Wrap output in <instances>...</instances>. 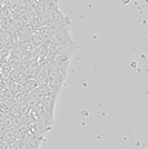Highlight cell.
<instances>
[{
    "label": "cell",
    "instance_id": "19",
    "mask_svg": "<svg viewBox=\"0 0 148 149\" xmlns=\"http://www.w3.org/2000/svg\"><path fill=\"white\" fill-rule=\"evenodd\" d=\"M18 104H19L18 115H20V116H25V115H28V113H30L31 108L28 105H27V104H26L25 101H24V102H18Z\"/></svg>",
    "mask_w": 148,
    "mask_h": 149
},
{
    "label": "cell",
    "instance_id": "22",
    "mask_svg": "<svg viewBox=\"0 0 148 149\" xmlns=\"http://www.w3.org/2000/svg\"><path fill=\"white\" fill-rule=\"evenodd\" d=\"M6 112L2 111V110H0V123H2L3 121V119H5V117H6Z\"/></svg>",
    "mask_w": 148,
    "mask_h": 149
},
{
    "label": "cell",
    "instance_id": "8",
    "mask_svg": "<svg viewBox=\"0 0 148 149\" xmlns=\"http://www.w3.org/2000/svg\"><path fill=\"white\" fill-rule=\"evenodd\" d=\"M58 27H54V26H46V27H41L39 29H36L37 33L43 38L45 41H48V39L50 38V36L56 31Z\"/></svg>",
    "mask_w": 148,
    "mask_h": 149
},
{
    "label": "cell",
    "instance_id": "18",
    "mask_svg": "<svg viewBox=\"0 0 148 149\" xmlns=\"http://www.w3.org/2000/svg\"><path fill=\"white\" fill-rule=\"evenodd\" d=\"M19 18L24 21L25 25H32V20H34V15H31L29 13H26V11H20V13H17Z\"/></svg>",
    "mask_w": 148,
    "mask_h": 149
},
{
    "label": "cell",
    "instance_id": "17",
    "mask_svg": "<svg viewBox=\"0 0 148 149\" xmlns=\"http://www.w3.org/2000/svg\"><path fill=\"white\" fill-rule=\"evenodd\" d=\"M13 68L10 67V65L7 61H3L1 67H0V76H1V79H5L7 77H9V74H11Z\"/></svg>",
    "mask_w": 148,
    "mask_h": 149
},
{
    "label": "cell",
    "instance_id": "24",
    "mask_svg": "<svg viewBox=\"0 0 148 149\" xmlns=\"http://www.w3.org/2000/svg\"><path fill=\"white\" fill-rule=\"evenodd\" d=\"M2 15H3V7L0 5V20L2 18Z\"/></svg>",
    "mask_w": 148,
    "mask_h": 149
},
{
    "label": "cell",
    "instance_id": "21",
    "mask_svg": "<svg viewBox=\"0 0 148 149\" xmlns=\"http://www.w3.org/2000/svg\"><path fill=\"white\" fill-rule=\"evenodd\" d=\"M13 149H29V146L26 140H16L13 143Z\"/></svg>",
    "mask_w": 148,
    "mask_h": 149
},
{
    "label": "cell",
    "instance_id": "2",
    "mask_svg": "<svg viewBox=\"0 0 148 149\" xmlns=\"http://www.w3.org/2000/svg\"><path fill=\"white\" fill-rule=\"evenodd\" d=\"M65 81L66 78L60 72V70L56 68L54 65H50L48 70V84H47L50 91L58 96L61 91L62 87L65 86Z\"/></svg>",
    "mask_w": 148,
    "mask_h": 149
},
{
    "label": "cell",
    "instance_id": "9",
    "mask_svg": "<svg viewBox=\"0 0 148 149\" xmlns=\"http://www.w3.org/2000/svg\"><path fill=\"white\" fill-rule=\"evenodd\" d=\"M37 87V82L35 79H25L22 82H20V93H28Z\"/></svg>",
    "mask_w": 148,
    "mask_h": 149
},
{
    "label": "cell",
    "instance_id": "3",
    "mask_svg": "<svg viewBox=\"0 0 148 149\" xmlns=\"http://www.w3.org/2000/svg\"><path fill=\"white\" fill-rule=\"evenodd\" d=\"M48 41L51 44H55L56 46H62V45L74 42L75 40L71 38V33H70V25L58 27L55 32L50 36Z\"/></svg>",
    "mask_w": 148,
    "mask_h": 149
},
{
    "label": "cell",
    "instance_id": "10",
    "mask_svg": "<svg viewBox=\"0 0 148 149\" xmlns=\"http://www.w3.org/2000/svg\"><path fill=\"white\" fill-rule=\"evenodd\" d=\"M48 15H35L32 20V26L35 29H39L41 27H46L48 25Z\"/></svg>",
    "mask_w": 148,
    "mask_h": 149
},
{
    "label": "cell",
    "instance_id": "13",
    "mask_svg": "<svg viewBox=\"0 0 148 149\" xmlns=\"http://www.w3.org/2000/svg\"><path fill=\"white\" fill-rule=\"evenodd\" d=\"M16 138L17 140H26L28 137L30 136V132L28 130V128L26 126H19L15 129Z\"/></svg>",
    "mask_w": 148,
    "mask_h": 149
},
{
    "label": "cell",
    "instance_id": "20",
    "mask_svg": "<svg viewBox=\"0 0 148 149\" xmlns=\"http://www.w3.org/2000/svg\"><path fill=\"white\" fill-rule=\"evenodd\" d=\"M30 41L32 42V45H34L36 48H37L38 46H40L41 44H43V42H45V40H43V38L38 35L36 30H35V32L32 33V36L30 37Z\"/></svg>",
    "mask_w": 148,
    "mask_h": 149
},
{
    "label": "cell",
    "instance_id": "1",
    "mask_svg": "<svg viewBox=\"0 0 148 149\" xmlns=\"http://www.w3.org/2000/svg\"><path fill=\"white\" fill-rule=\"evenodd\" d=\"M77 49H78V44L76 41L67 45H62V46H58V48H57L51 65H54L56 68L59 69L65 78H67L70 62L73 60V57Z\"/></svg>",
    "mask_w": 148,
    "mask_h": 149
},
{
    "label": "cell",
    "instance_id": "12",
    "mask_svg": "<svg viewBox=\"0 0 148 149\" xmlns=\"http://www.w3.org/2000/svg\"><path fill=\"white\" fill-rule=\"evenodd\" d=\"M2 124L6 128H9V129H16L17 127H19L18 124H17V120H16V116L10 113V112H8L6 115Z\"/></svg>",
    "mask_w": 148,
    "mask_h": 149
},
{
    "label": "cell",
    "instance_id": "26",
    "mask_svg": "<svg viewBox=\"0 0 148 149\" xmlns=\"http://www.w3.org/2000/svg\"><path fill=\"white\" fill-rule=\"evenodd\" d=\"M2 31H3V30H2V29H1V27H0V33H1V32H2Z\"/></svg>",
    "mask_w": 148,
    "mask_h": 149
},
{
    "label": "cell",
    "instance_id": "15",
    "mask_svg": "<svg viewBox=\"0 0 148 149\" xmlns=\"http://www.w3.org/2000/svg\"><path fill=\"white\" fill-rule=\"evenodd\" d=\"M57 48L58 46H56L55 44H51L49 41H47V52H46V60L49 62V63H52V60H54V57H55V54L57 51Z\"/></svg>",
    "mask_w": 148,
    "mask_h": 149
},
{
    "label": "cell",
    "instance_id": "25",
    "mask_svg": "<svg viewBox=\"0 0 148 149\" xmlns=\"http://www.w3.org/2000/svg\"><path fill=\"white\" fill-rule=\"evenodd\" d=\"M2 62H3V61H1V60H0V67H1V65H2Z\"/></svg>",
    "mask_w": 148,
    "mask_h": 149
},
{
    "label": "cell",
    "instance_id": "23",
    "mask_svg": "<svg viewBox=\"0 0 148 149\" xmlns=\"http://www.w3.org/2000/svg\"><path fill=\"white\" fill-rule=\"evenodd\" d=\"M5 129H6V127L3 126V124H2V123H0V136H1V134L3 132V130H5Z\"/></svg>",
    "mask_w": 148,
    "mask_h": 149
},
{
    "label": "cell",
    "instance_id": "5",
    "mask_svg": "<svg viewBox=\"0 0 148 149\" xmlns=\"http://www.w3.org/2000/svg\"><path fill=\"white\" fill-rule=\"evenodd\" d=\"M26 127L28 128L30 135H32V136H35V137H38V138H41V139H45L47 132L51 129L50 127H46L45 125L40 124V123L36 121V120H34L32 123H30V124L28 125V126H26Z\"/></svg>",
    "mask_w": 148,
    "mask_h": 149
},
{
    "label": "cell",
    "instance_id": "11",
    "mask_svg": "<svg viewBox=\"0 0 148 149\" xmlns=\"http://www.w3.org/2000/svg\"><path fill=\"white\" fill-rule=\"evenodd\" d=\"M0 139H1L2 141H6V143H13L16 140H17V138H16V134H15V129H9V128H6V129L3 130V132L1 134Z\"/></svg>",
    "mask_w": 148,
    "mask_h": 149
},
{
    "label": "cell",
    "instance_id": "7",
    "mask_svg": "<svg viewBox=\"0 0 148 149\" xmlns=\"http://www.w3.org/2000/svg\"><path fill=\"white\" fill-rule=\"evenodd\" d=\"M35 28L32 25H24L17 32H16V38L19 40H24V39H29L32 36V33L35 32ZM16 39V40H17Z\"/></svg>",
    "mask_w": 148,
    "mask_h": 149
},
{
    "label": "cell",
    "instance_id": "14",
    "mask_svg": "<svg viewBox=\"0 0 148 149\" xmlns=\"http://www.w3.org/2000/svg\"><path fill=\"white\" fill-rule=\"evenodd\" d=\"M26 141L29 146V149H39V147L41 146V143L45 141V139H41V138H38V137H35L30 135L26 139Z\"/></svg>",
    "mask_w": 148,
    "mask_h": 149
},
{
    "label": "cell",
    "instance_id": "4",
    "mask_svg": "<svg viewBox=\"0 0 148 149\" xmlns=\"http://www.w3.org/2000/svg\"><path fill=\"white\" fill-rule=\"evenodd\" d=\"M30 112L36 121L45 125L46 127H50L51 128V126L55 124V115H52L47 109H45L43 105H39L36 108L31 109Z\"/></svg>",
    "mask_w": 148,
    "mask_h": 149
},
{
    "label": "cell",
    "instance_id": "6",
    "mask_svg": "<svg viewBox=\"0 0 148 149\" xmlns=\"http://www.w3.org/2000/svg\"><path fill=\"white\" fill-rule=\"evenodd\" d=\"M57 98L58 96L52 93L51 91H48L43 96V100H41V105L45 109H47L49 112H51L52 115H55V108H56V102H57Z\"/></svg>",
    "mask_w": 148,
    "mask_h": 149
},
{
    "label": "cell",
    "instance_id": "16",
    "mask_svg": "<svg viewBox=\"0 0 148 149\" xmlns=\"http://www.w3.org/2000/svg\"><path fill=\"white\" fill-rule=\"evenodd\" d=\"M46 52H47V41H45L43 44L38 46L35 50V55L37 57L38 60H43L46 58Z\"/></svg>",
    "mask_w": 148,
    "mask_h": 149
}]
</instances>
